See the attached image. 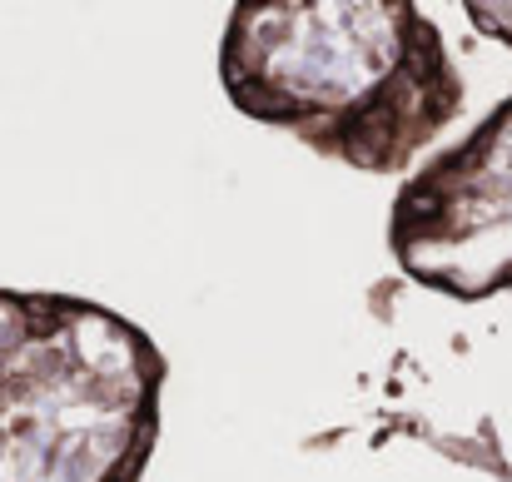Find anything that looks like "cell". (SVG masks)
Returning <instances> with one entry per match:
<instances>
[{
	"instance_id": "cell-1",
	"label": "cell",
	"mask_w": 512,
	"mask_h": 482,
	"mask_svg": "<svg viewBox=\"0 0 512 482\" xmlns=\"http://www.w3.org/2000/svg\"><path fill=\"white\" fill-rule=\"evenodd\" d=\"M219 85L244 120L363 174H408L468 95L443 30L413 0H239Z\"/></svg>"
},
{
	"instance_id": "cell-2",
	"label": "cell",
	"mask_w": 512,
	"mask_h": 482,
	"mask_svg": "<svg viewBox=\"0 0 512 482\" xmlns=\"http://www.w3.org/2000/svg\"><path fill=\"white\" fill-rule=\"evenodd\" d=\"M160 343L125 314L0 289V482H140L165 433Z\"/></svg>"
},
{
	"instance_id": "cell-3",
	"label": "cell",
	"mask_w": 512,
	"mask_h": 482,
	"mask_svg": "<svg viewBox=\"0 0 512 482\" xmlns=\"http://www.w3.org/2000/svg\"><path fill=\"white\" fill-rule=\"evenodd\" d=\"M388 254L403 279L453 304L512 289V95L408 174L388 209Z\"/></svg>"
},
{
	"instance_id": "cell-4",
	"label": "cell",
	"mask_w": 512,
	"mask_h": 482,
	"mask_svg": "<svg viewBox=\"0 0 512 482\" xmlns=\"http://www.w3.org/2000/svg\"><path fill=\"white\" fill-rule=\"evenodd\" d=\"M463 10H468L473 30H483L488 40L512 45V0H468Z\"/></svg>"
}]
</instances>
